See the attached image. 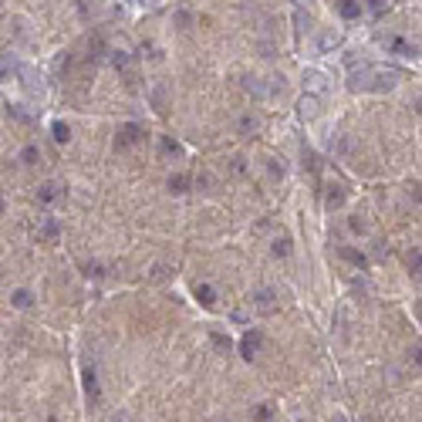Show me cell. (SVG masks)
Instances as JSON below:
<instances>
[{"mask_svg":"<svg viewBox=\"0 0 422 422\" xmlns=\"http://www.w3.org/2000/svg\"><path fill=\"white\" fill-rule=\"evenodd\" d=\"M139 139H142V125L129 122L125 129H118V139H115V145H118V149H129V145H135Z\"/></svg>","mask_w":422,"mask_h":422,"instance_id":"cell-1","label":"cell"},{"mask_svg":"<svg viewBox=\"0 0 422 422\" xmlns=\"http://www.w3.org/2000/svg\"><path fill=\"white\" fill-rule=\"evenodd\" d=\"M250 300H254V308H257V311H264V314L277 308V294H274V290H257V294H254Z\"/></svg>","mask_w":422,"mask_h":422,"instance_id":"cell-2","label":"cell"},{"mask_svg":"<svg viewBox=\"0 0 422 422\" xmlns=\"http://www.w3.org/2000/svg\"><path fill=\"white\" fill-rule=\"evenodd\" d=\"M65 196V189L57 186V183H44V186L37 189V200L41 203H54V200H61Z\"/></svg>","mask_w":422,"mask_h":422,"instance_id":"cell-3","label":"cell"},{"mask_svg":"<svg viewBox=\"0 0 422 422\" xmlns=\"http://www.w3.org/2000/svg\"><path fill=\"white\" fill-rule=\"evenodd\" d=\"M240 348H244V358L250 361V358L257 355V348H260V334H257V331H247L244 341H240Z\"/></svg>","mask_w":422,"mask_h":422,"instance_id":"cell-4","label":"cell"},{"mask_svg":"<svg viewBox=\"0 0 422 422\" xmlns=\"http://www.w3.org/2000/svg\"><path fill=\"white\" fill-rule=\"evenodd\" d=\"M338 14H341L344 21H355L358 14H361V4H358V0H341V4H338Z\"/></svg>","mask_w":422,"mask_h":422,"instance_id":"cell-5","label":"cell"},{"mask_svg":"<svg viewBox=\"0 0 422 422\" xmlns=\"http://www.w3.org/2000/svg\"><path fill=\"white\" fill-rule=\"evenodd\" d=\"M196 297H200L203 308H213V304H216V290H213L210 284H196Z\"/></svg>","mask_w":422,"mask_h":422,"instance_id":"cell-6","label":"cell"},{"mask_svg":"<svg viewBox=\"0 0 422 422\" xmlns=\"http://www.w3.org/2000/svg\"><path fill=\"white\" fill-rule=\"evenodd\" d=\"M85 392L91 399H98V378H95V368H85Z\"/></svg>","mask_w":422,"mask_h":422,"instance_id":"cell-7","label":"cell"},{"mask_svg":"<svg viewBox=\"0 0 422 422\" xmlns=\"http://www.w3.org/2000/svg\"><path fill=\"white\" fill-rule=\"evenodd\" d=\"M338 254H341L344 260H351L355 267H365V254H358V250H351V247H341Z\"/></svg>","mask_w":422,"mask_h":422,"instance_id":"cell-8","label":"cell"},{"mask_svg":"<svg viewBox=\"0 0 422 422\" xmlns=\"http://www.w3.org/2000/svg\"><path fill=\"white\" fill-rule=\"evenodd\" d=\"M57 230H61V226H57V220H44V226H41V236H44V240H54Z\"/></svg>","mask_w":422,"mask_h":422,"instance_id":"cell-9","label":"cell"},{"mask_svg":"<svg viewBox=\"0 0 422 422\" xmlns=\"http://www.w3.org/2000/svg\"><path fill=\"white\" fill-rule=\"evenodd\" d=\"M37 159H41V152H37V145H27V149L21 152V162H27V166H34Z\"/></svg>","mask_w":422,"mask_h":422,"instance_id":"cell-10","label":"cell"},{"mask_svg":"<svg viewBox=\"0 0 422 422\" xmlns=\"http://www.w3.org/2000/svg\"><path fill=\"white\" fill-rule=\"evenodd\" d=\"M51 132H54L57 142H68V139H71V129H68L65 122H54V129H51Z\"/></svg>","mask_w":422,"mask_h":422,"instance_id":"cell-11","label":"cell"},{"mask_svg":"<svg viewBox=\"0 0 422 422\" xmlns=\"http://www.w3.org/2000/svg\"><path fill=\"white\" fill-rule=\"evenodd\" d=\"M186 186H189L186 176H172V179H169V189H172V193H186Z\"/></svg>","mask_w":422,"mask_h":422,"instance_id":"cell-12","label":"cell"},{"mask_svg":"<svg viewBox=\"0 0 422 422\" xmlns=\"http://www.w3.org/2000/svg\"><path fill=\"white\" fill-rule=\"evenodd\" d=\"M392 47H395L399 54H405V57H415V54H419V51H415L412 44H405V41H392Z\"/></svg>","mask_w":422,"mask_h":422,"instance_id":"cell-13","label":"cell"},{"mask_svg":"<svg viewBox=\"0 0 422 422\" xmlns=\"http://www.w3.org/2000/svg\"><path fill=\"white\" fill-rule=\"evenodd\" d=\"M14 304H17V308H31V294H27V290H17V294H14Z\"/></svg>","mask_w":422,"mask_h":422,"instance_id":"cell-14","label":"cell"},{"mask_svg":"<svg viewBox=\"0 0 422 422\" xmlns=\"http://www.w3.org/2000/svg\"><path fill=\"white\" fill-rule=\"evenodd\" d=\"M409 270L419 277V250H409Z\"/></svg>","mask_w":422,"mask_h":422,"instance_id":"cell-15","label":"cell"},{"mask_svg":"<svg viewBox=\"0 0 422 422\" xmlns=\"http://www.w3.org/2000/svg\"><path fill=\"white\" fill-rule=\"evenodd\" d=\"M111 61H115V68H129V54H125V51H115Z\"/></svg>","mask_w":422,"mask_h":422,"instance_id":"cell-16","label":"cell"},{"mask_svg":"<svg viewBox=\"0 0 422 422\" xmlns=\"http://www.w3.org/2000/svg\"><path fill=\"white\" fill-rule=\"evenodd\" d=\"M287 250H290L287 240H277V244H274V254H277V257H287Z\"/></svg>","mask_w":422,"mask_h":422,"instance_id":"cell-17","label":"cell"},{"mask_svg":"<svg viewBox=\"0 0 422 422\" xmlns=\"http://www.w3.org/2000/svg\"><path fill=\"white\" fill-rule=\"evenodd\" d=\"M162 152H172V156H176V152H179V145L172 142V139H162Z\"/></svg>","mask_w":422,"mask_h":422,"instance_id":"cell-18","label":"cell"},{"mask_svg":"<svg viewBox=\"0 0 422 422\" xmlns=\"http://www.w3.org/2000/svg\"><path fill=\"white\" fill-rule=\"evenodd\" d=\"M334 44H338V37H334V34H324V37H321V47H324V51H328V47H334Z\"/></svg>","mask_w":422,"mask_h":422,"instance_id":"cell-19","label":"cell"},{"mask_svg":"<svg viewBox=\"0 0 422 422\" xmlns=\"http://www.w3.org/2000/svg\"><path fill=\"white\" fill-rule=\"evenodd\" d=\"M257 419H260V422L270 419V405H260V409H257Z\"/></svg>","mask_w":422,"mask_h":422,"instance_id":"cell-20","label":"cell"},{"mask_svg":"<svg viewBox=\"0 0 422 422\" xmlns=\"http://www.w3.org/2000/svg\"><path fill=\"white\" fill-rule=\"evenodd\" d=\"M81 11L88 14V11H98V0H81Z\"/></svg>","mask_w":422,"mask_h":422,"instance_id":"cell-21","label":"cell"},{"mask_svg":"<svg viewBox=\"0 0 422 422\" xmlns=\"http://www.w3.org/2000/svg\"><path fill=\"white\" fill-rule=\"evenodd\" d=\"M240 129H244V132H250V129H257V118H250V115H247L244 122H240Z\"/></svg>","mask_w":422,"mask_h":422,"instance_id":"cell-22","label":"cell"},{"mask_svg":"<svg viewBox=\"0 0 422 422\" xmlns=\"http://www.w3.org/2000/svg\"><path fill=\"white\" fill-rule=\"evenodd\" d=\"M213 341L220 344V348H226V351H230V338H223V334H213Z\"/></svg>","mask_w":422,"mask_h":422,"instance_id":"cell-23","label":"cell"},{"mask_svg":"<svg viewBox=\"0 0 422 422\" xmlns=\"http://www.w3.org/2000/svg\"><path fill=\"white\" fill-rule=\"evenodd\" d=\"M368 7H372L375 14H382V7H385V4H382V0H368Z\"/></svg>","mask_w":422,"mask_h":422,"instance_id":"cell-24","label":"cell"},{"mask_svg":"<svg viewBox=\"0 0 422 422\" xmlns=\"http://www.w3.org/2000/svg\"><path fill=\"white\" fill-rule=\"evenodd\" d=\"M297 4H311V0H297Z\"/></svg>","mask_w":422,"mask_h":422,"instance_id":"cell-25","label":"cell"},{"mask_svg":"<svg viewBox=\"0 0 422 422\" xmlns=\"http://www.w3.org/2000/svg\"><path fill=\"white\" fill-rule=\"evenodd\" d=\"M0 213H4V200H0Z\"/></svg>","mask_w":422,"mask_h":422,"instance_id":"cell-26","label":"cell"}]
</instances>
